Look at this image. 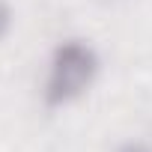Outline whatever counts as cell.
Listing matches in <instances>:
<instances>
[{"instance_id":"obj_1","label":"cell","mask_w":152,"mask_h":152,"mask_svg":"<svg viewBox=\"0 0 152 152\" xmlns=\"http://www.w3.org/2000/svg\"><path fill=\"white\" fill-rule=\"evenodd\" d=\"M102 72V57L93 42L87 39H63L54 45L42 81V102L45 107H66L78 102L96 84Z\"/></svg>"},{"instance_id":"obj_2","label":"cell","mask_w":152,"mask_h":152,"mask_svg":"<svg viewBox=\"0 0 152 152\" xmlns=\"http://www.w3.org/2000/svg\"><path fill=\"white\" fill-rule=\"evenodd\" d=\"M12 30V6L9 0H0V42H3Z\"/></svg>"},{"instance_id":"obj_3","label":"cell","mask_w":152,"mask_h":152,"mask_svg":"<svg viewBox=\"0 0 152 152\" xmlns=\"http://www.w3.org/2000/svg\"><path fill=\"white\" fill-rule=\"evenodd\" d=\"M113 152H152V146H149L146 140H125V143H119Z\"/></svg>"}]
</instances>
